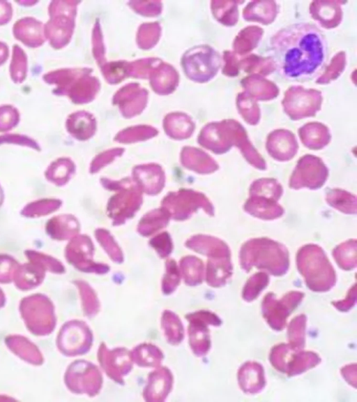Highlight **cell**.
I'll list each match as a JSON object with an SVG mask.
<instances>
[{
    "instance_id": "cell-15",
    "label": "cell",
    "mask_w": 357,
    "mask_h": 402,
    "mask_svg": "<svg viewBox=\"0 0 357 402\" xmlns=\"http://www.w3.org/2000/svg\"><path fill=\"white\" fill-rule=\"evenodd\" d=\"M306 317L300 315L294 318L289 323L288 338L289 345L296 350H302L305 345Z\"/></svg>"
},
{
    "instance_id": "cell-8",
    "label": "cell",
    "mask_w": 357,
    "mask_h": 402,
    "mask_svg": "<svg viewBox=\"0 0 357 402\" xmlns=\"http://www.w3.org/2000/svg\"><path fill=\"white\" fill-rule=\"evenodd\" d=\"M340 3L341 2L335 1H314L310 6L312 17L326 29L334 28L342 20Z\"/></svg>"
},
{
    "instance_id": "cell-14",
    "label": "cell",
    "mask_w": 357,
    "mask_h": 402,
    "mask_svg": "<svg viewBox=\"0 0 357 402\" xmlns=\"http://www.w3.org/2000/svg\"><path fill=\"white\" fill-rule=\"evenodd\" d=\"M27 73V57L23 50L17 45L13 47V56L10 65V73L13 81L16 84L22 83Z\"/></svg>"
},
{
    "instance_id": "cell-23",
    "label": "cell",
    "mask_w": 357,
    "mask_h": 402,
    "mask_svg": "<svg viewBox=\"0 0 357 402\" xmlns=\"http://www.w3.org/2000/svg\"><path fill=\"white\" fill-rule=\"evenodd\" d=\"M18 3H22V4H25V3H26V4H28V5L29 6V5H31V4H33V3L34 4V3H36V2H34V1H21V2H18Z\"/></svg>"
},
{
    "instance_id": "cell-13",
    "label": "cell",
    "mask_w": 357,
    "mask_h": 402,
    "mask_svg": "<svg viewBox=\"0 0 357 402\" xmlns=\"http://www.w3.org/2000/svg\"><path fill=\"white\" fill-rule=\"evenodd\" d=\"M241 82L243 87L248 89L253 97L259 100H269L276 97L278 94V92L263 89L272 88L275 85L274 83L257 75L245 77Z\"/></svg>"
},
{
    "instance_id": "cell-12",
    "label": "cell",
    "mask_w": 357,
    "mask_h": 402,
    "mask_svg": "<svg viewBox=\"0 0 357 402\" xmlns=\"http://www.w3.org/2000/svg\"><path fill=\"white\" fill-rule=\"evenodd\" d=\"M263 29L252 26L243 29L234 41L233 48L236 53L243 54L254 49L258 44Z\"/></svg>"
},
{
    "instance_id": "cell-16",
    "label": "cell",
    "mask_w": 357,
    "mask_h": 402,
    "mask_svg": "<svg viewBox=\"0 0 357 402\" xmlns=\"http://www.w3.org/2000/svg\"><path fill=\"white\" fill-rule=\"evenodd\" d=\"M334 258L344 269H351L356 267V241H349L340 245L333 252Z\"/></svg>"
},
{
    "instance_id": "cell-2",
    "label": "cell",
    "mask_w": 357,
    "mask_h": 402,
    "mask_svg": "<svg viewBox=\"0 0 357 402\" xmlns=\"http://www.w3.org/2000/svg\"><path fill=\"white\" fill-rule=\"evenodd\" d=\"M241 264L246 271L255 266L279 276L284 274L288 269V253L276 242L269 239H255L247 242L242 247Z\"/></svg>"
},
{
    "instance_id": "cell-22",
    "label": "cell",
    "mask_w": 357,
    "mask_h": 402,
    "mask_svg": "<svg viewBox=\"0 0 357 402\" xmlns=\"http://www.w3.org/2000/svg\"><path fill=\"white\" fill-rule=\"evenodd\" d=\"M8 47L6 44L0 42V66L3 64L8 57Z\"/></svg>"
},
{
    "instance_id": "cell-9",
    "label": "cell",
    "mask_w": 357,
    "mask_h": 402,
    "mask_svg": "<svg viewBox=\"0 0 357 402\" xmlns=\"http://www.w3.org/2000/svg\"><path fill=\"white\" fill-rule=\"evenodd\" d=\"M267 149L278 160H287L296 153L297 142L292 133L287 131H275L271 133L267 140Z\"/></svg>"
},
{
    "instance_id": "cell-19",
    "label": "cell",
    "mask_w": 357,
    "mask_h": 402,
    "mask_svg": "<svg viewBox=\"0 0 357 402\" xmlns=\"http://www.w3.org/2000/svg\"><path fill=\"white\" fill-rule=\"evenodd\" d=\"M356 302V285L351 288L347 298L342 301H337L332 304L340 311H347L350 309Z\"/></svg>"
},
{
    "instance_id": "cell-4",
    "label": "cell",
    "mask_w": 357,
    "mask_h": 402,
    "mask_svg": "<svg viewBox=\"0 0 357 402\" xmlns=\"http://www.w3.org/2000/svg\"><path fill=\"white\" fill-rule=\"evenodd\" d=\"M270 361L277 370L293 376L313 368L321 359L313 352L301 351L289 345L280 344L273 348Z\"/></svg>"
},
{
    "instance_id": "cell-21",
    "label": "cell",
    "mask_w": 357,
    "mask_h": 402,
    "mask_svg": "<svg viewBox=\"0 0 357 402\" xmlns=\"http://www.w3.org/2000/svg\"><path fill=\"white\" fill-rule=\"evenodd\" d=\"M342 375L351 385L356 386V364L348 365L341 370Z\"/></svg>"
},
{
    "instance_id": "cell-17",
    "label": "cell",
    "mask_w": 357,
    "mask_h": 402,
    "mask_svg": "<svg viewBox=\"0 0 357 402\" xmlns=\"http://www.w3.org/2000/svg\"><path fill=\"white\" fill-rule=\"evenodd\" d=\"M268 276L265 273L254 274L246 283L243 290V298L250 302L255 299L268 285Z\"/></svg>"
},
{
    "instance_id": "cell-20",
    "label": "cell",
    "mask_w": 357,
    "mask_h": 402,
    "mask_svg": "<svg viewBox=\"0 0 357 402\" xmlns=\"http://www.w3.org/2000/svg\"><path fill=\"white\" fill-rule=\"evenodd\" d=\"M13 15V8L10 3L0 1V25L9 22Z\"/></svg>"
},
{
    "instance_id": "cell-7",
    "label": "cell",
    "mask_w": 357,
    "mask_h": 402,
    "mask_svg": "<svg viewBox=\"0 0 357 402\" xmlns=\"http://www.w3.org/2000/svg\"><path fill=\"white\" fill-rule=\"evenodd\" d=\"M13 32L17 40L31 47H38L46 40L45 25L31 17L17 21L13 25Z\"/></svg>"
},
{
    "instance_id": "cell-10",
    "label": "cell",
    "mask_w": 357,
    "mask_h": 402,
    "mask_svg": "<svg viewBox=\"0 0 357 402\" xmlns=\"http://www.w3.org/2000/svg\"><path fill=\"white\" fill-rule=\"evenodd\" d=\"M264 369L257 362L244 364L238 371V379L241 389L247 394H256L265 386Z\"/></svg>"
},
{
    "instance_id": "cell-3",
    "label": "cell",
    "mask_w": 357,
    "mask_h": 402,
    "mask_svg": "<svg viewBox=\"0 0 357 402\" xmlns=\"http://www.w3.org/2000/svg\"><path fill=\"white\" fill-rule=\"evenodd\" d=\"M298 267L308 288L316 292L330 290L335 283V273L323 251L315 245L302 248L297 258Z\"/></svg>"
},
{
    "instance_id": "cell-18",
    "label": "cell",
    "mask_w": 357,
    "mask_h": 402,
    "mask_svg": "<svg viewBox=\"0 0 357 402\" xmlns=\"http://www.w3.org/2000/svg\"><path fill=\"white\" fill-rule=\"evenodd\" d=\"M20 120L17 108L12 105L0 106V131H6L15 126Z\"/></svg>"
},
{
    "instance_id": "cell-6",
    "label": "cell",
    "mask_w": 357,
    "mask_h": 402,
    "mask_svg": "<svg viewBox=\"0 0 357 402\" xmlns=\"http://www.w3.org/2000/svg\"><path fill=\"white\" fill-rule=\"evenodd\" d=\"M304 294L298 291L287 293L277 300L273 293L267 294L262 302V313L268 325L275 330H282L287 317L301 302Z\"/></svg>"
},
{
    "instance_id": "cell-1",
    "label": "cell",
    "mask_w": 357,
    "mask_h": 402,
    "mask_svg": "<svg viewBox=\"0 0 357 402\" xmlns=\"http://www.w3.org/2000/svg\"><path fill=\"white\" fill-rule=\"evenodd\" d=\"M270 45L275 68L289 80L312 79L326 61V38L317 26L308 22L282 28L271 38Z\"/></svg>"
},
{
    "instance_id": "cell-5",
    "label": "cell",
    "mask_w": 357,
    "mask_h": 402,
    "mask_svg": "<svg viewBox=\"0 0 357 402\" xmlns=\"http://www.w3.org/2000/svg\"><path fill=\"white\" fill-rule=\"evenodd\" d=\"M321 100L320 91L294 86L286 91L282 105L290 118L296 120L314 116L320 110Z\"/></svg>"
},
{
    "instance_id": "cell-11",
    "label": "cell",
    "mask_w": 357,
    "mask_h": 402,
    "mask_svg": "<svg viewBox=\"0 0 357 402\" xmlns=\"http://www.w3.org/2000/svg\"><path fill=\"white\" fill-rule=\"evenodd\" d=\"M277 13L275 1H252L243 9V16L247 21H256L268 24L274 20Z\"/></svg>"
}]
</instances>
